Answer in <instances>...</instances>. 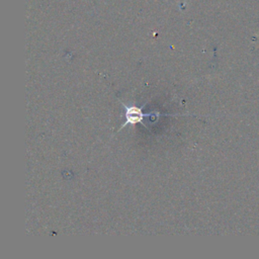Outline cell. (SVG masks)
Masks as SVG:
<instances>
[{"mask_svg": "<svg viewBox=\"0 0 259 259\" xmlns=\"http://www.w3.org/2000/svg\"><path fill=\"white\" fill-rule=\"evenodd\" d=\"M121 105L125 109V113H124L125 121L120 125L119 130L123 128L127 124L133 125V124H137V123H142L143 125L146 126V124L143 122V119L146 116H150L151 114L150 113H143L142 109L145 107V105H142L141 107H139V106H136V105H126L123 102H121Z\"/></svg>", "mask_w": 259, "mask_h": 259, "instance_id": "cell-1", "label": "cell"}]
</instances>
